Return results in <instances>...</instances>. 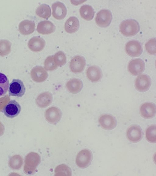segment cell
<instances>
[{"label": "cell", "mask_w": 156, "mask_h": 176, "mask_svg": "<svg viewBox=\"0 0 156 176\" xmlns=\"http://www.w3.org/2000/svg\"><path fill=\"white\" fill-rule=\"evenodd\" d=\"M62 114L58 108L52 107L46 110L45 113L46 120L49 123L55 124L58 123L62 117Z\"/></svg>", "instance_id": "9c48e42d"}, {"label": "cell", "mask_w": 156, "mask_h": 176, "mask_svg": "<svg viewBox=\"0 0 156 176\" xmlns=\"http://www.w3.org/2000/svg\"><path fill=\"white\" fill-rule=\"evenodd\" d=\"M138 22L134 19H129L122 21L120 26V31L123 35L127 36L135 35L139 31Z\"/></svg>", "instance_id": "6da1fadb"}, {"label": "cell", "mask_w": 156, "mask_h": 176, "mask_svg": "<svg viewBox=\"0 0 156 176\" xmlns=\"http://www.w3.org/2000/svg\"><path fill=\"white\" fill-rule=\"evenodd\" d=\"M125 50L128 55L133 57L139 56L143 51L140 43L136 40H131L128 42L126 44Z\"/></svg>", "instance_id": "52a82bcc"}, {"label": "cell", "mask_w": 156, "mask_h": 176, "mask_svg": "<svg viewBox=\"0 0 156 176\" xmlns=\"http://www.w3.org/2000/svg\"><path fill=\"white\" fill-rule=\"evenodd\" d=\"M31 75L33 80L37 82H42L48 78V74L46 70L42 66H38L34 68Z\"/></svg>", "instance_id": "9a60e30c"}, {"label": "cell", "mask_w": 156, "mask_h": 176, "mask_svg": "<svg viewBox=\"0 0 156 176\" xmlns=\"http://www.w3.org/2000/svg\"><path fill=\"white\" fill-rule=\"evenodd\" d=\"M126 135L130 141L133 143H136L139 141L142 138V131L138 126H132L128 129Z\"/></svg>", "instance_id": "5bb4252c"}, {"label": "cell", "mask_w": 156, "mask_h": 176, "mask_svg": "<svg viewBox=\"0 0 156 176\" xmlns=\"http://www.w3.org/2000/svg\"><path fill=\"white\" fill-rule=\"evenodd\" d=\"M147 140L151 143L156 142V127L155 125H152L148 127L145 133Z\"/></svg>", "instance_id": "4316f807"}, {"label": "cell", "mask_w": 156, "mask_h": 176, "mask_svg": "<svg viewBox=\"0 0 156 176\" xmlns=\"http://www.w3.org/2000/svg\"><path fill=\"white\" fill-rule=\"evenodd\" d=\"M92 154L90 151L85 149L77 154L76 160L77 166L81 168H85L90 164L92 160Z\"/></svg>", "instance_id": "3957f363"}, {"label": "cell", "mask_w": 156, "mask_h": 176, "mask_svg": "<svg viewBox=\"0 0 156 176\" xmlns=\"http://www.w3.org/2000/svg\"><path fill=\"white\" fill-rule=\"evenodd\" d=\"M55 176L72 175V171L70 168L67 165L62 164L57 166L55 169Z\"/></svg>", "instance_id": "484cf974"}, {"label": "cell", "mask_w": 156, "mask_h": 176, "mask_svg": "<svg viewBox=\"0 0 156 176\" xmlns=\"http://www.w3.org/2000/svg\"><path fill=\"white\" fill-rule=\"evenodd\" d=\"M54 61L57 66H61L66 62V57L65 54L62 51L56 52L53 55Z\"/></svg>", "instance_id": "f1b7e54d"}, {"label": "cell", "mask_w": 156, "mask_h": 176, "mask_svg": "<svg viewBox=\"0 0 156 176\" xmlns=\"http://www.w3.org/2000/svg\"><path fill=\"white\" fill-rule=\"evenodd\" d=\"M86 74L88 79L92 82L99 81L102 76V73L100 68L96 66H92L88 67Z\"/></svg>", "instance_id": "e0dca14e"}, {"label": "cell", "mask_w": 156, "mask_h": 176, "mask_svg": "<svg viewBox=\"0 0 156 176\" xmlns=\"http://www.w3.org/2000/svg\"><path fill=\"white\" fill-rule=\"evenodd\" d=\"M112 19L111 12L107 9H103L99 11L95 17V22L97 25L102 28L108 26Z\"/></svg>", "instance_id": "277c9868"}, {"label": "cell", "mask_w": 156, "mask_h": 176, "mask_svg": "<svg viewBox=\"0 0 156 176\" xmlns=\"http://www.w3.org/2000/svg\"><path fill=\"white\" fill-rule=\"evenodd\" d=\"M66 87L70 93L76 94L80 92L83 87V83L80 79L73 78L70 79L67 82Z\"/></svg>", "instance_id": "d6986e66"}, {"label": "cell", "mask_w": 156, "mask_h": 176, "mask_svg": "<svg viewBox=\"0 0 156 176\" xmlns=\"http://www.w3.org/2000/svg\"><path fill=\"white\" fill-rule=\"evenodd\" d=\"M80 13L82 17L87 20H92L95 13L92 7L88 5H84L81 6L80 9Z\"/></svg>", "instance_id": "603a6c76"}, {"label": "cell", "mask_w": 156, "mask_h": 176, "mask_svg": "<svg viewBox=\"0 0 156 176\" xmlns=\"http://www.w3.org/2000/svg\"><path fill=\"white\" fill-rule=\"evenodd\" d=\"M156 40L155 38H152L149 40L145 45V49L150 54L153 55L156 53Z\"/></svg>", "instance_id": "f546056e"}, {"label": "cell", "mask_w": 156, "mask_h": 176, "mask_svg": "<svg viewBox=\"0 0 156 176\" xmlns=\"http://www.w3.org/2000/svg\"><path fill=\"white\" fill-rule=\"evenodd\" d=\"M79 21L76 16H72L66 21L65 24V29L66 32L69 33H74L79 29Z\"/></svg>", "instance_id": "44dd1931"}, {"label": "cell", "mask_w": 156, "mask_h": 176, "mask_svg": "<svg viewBox=\"0 0 156 176\" xmlns=\"http://www.w3.org/2000/svg\"><path fill=\"white\" fill-rule=\"evenodd\" d=\"M36 13L40 17L48 19L51 16V10L49 5L45 4H42L37 8Z\"/></svg>", "instance_id": "cb8c5ba5"}, {"label": "cell", "mask_w": 156, "mask_h": 176, "mask_svg": "<svg viewBox=\"0 0 156 176\" xmlns=\"http://www.w3.org/2000/svg\"><path fill=\"white\" fill-rule=\"evenodd\" d=\"M9 85V80L7 76L0 72V97L4 96L7 93Z\"/></svg>", "instance_id": "d4e9b609"}, {"label": "cell", "mask_w": 156, "mask_h": 176, "mask_svg": "<svg viewBox=\"0 0 156 176\" xmlns=\"http://www.w3.org/2000/svg\"><path fill=\"white\" fill-rule=\"evenodd\" d=\"M11 50V44L8 40L2 39L0 40V55L4 56L8 54Z\"/></svg>", "instance_id": "83f0119b"}, {"label": "cell", "mask_w": 156, "mask_h": 176, "mask_svg": "<svg viewBox=\"0 0 156 176\" xmlns=\"http://www.w3.org/2000/svg\"><path fill=\"white\" fill-rule=\"evenodd\" d=\"M140 112L141 116L145 119H151L156 114V106L151 102H146L143 104L140 107Z\"/></svg>", "instance_id": "7c38bea8"}, {"label": "cell", "mask_w": 156, "mask_h": 176, "mask_svg": "<svg viewBox=\"0 0 156 176\" xmlns=\"http://www.w3.org/2000/svg\"><path fill=\"white\" fill-rule=\"evenodd\" d=\"M45 40L40 36H34L29 41L28 46L29 49L33 51L38 52L42 50L44 47Z\"/></svg>", "instance_id": "2e32d148"}, {"label": "cell", "mask_w": 156, "mask_h": 176, "mask_svg": "<svg viewBox=\"0 0 156 176\" xmlns=\"http://www.w3.org/2000/svg\"><path fill=\"white\" fill-rule=\"evenodd\" d=\"M21 111L20 105L15 100L9 101L4 106L3 112L7 117L13 118L17 116Z\"/></svg>", "instance_id": "5b68a950"}, {"label": "cell", "mask_w": 156, "mask_h": 176, "mask_svg": "<svg viewBox=\"0 0 156 176\" xmlns=\"http://www.w3.org/2000/svg\"><path fill=\"white\" fill-rule=\"evenodd\" d=\"M86 64L85 58L83 56L77 55L74 57L70 63V68L73 73H79L84 70Z\"/></svg>", "instance_id": "8fae6325"}, {"label": "cell", "mask_w": 156, "mask_h": 176, "mask_svg": "<svg viewBox=\"0 0 156 176\" xmlns=\"http://www.w3.org/2000/svg\"><path fill=\"white\" fill-rule=\"evenodd\" d=\"M151 83V79L149 76L142 74L138 75L136 79L135 86L138 91L144 92L149 90Z\"/></svg>", "instance_id": "8992f818"}, {"label": "cell", "mask_w": 156, "mask_h": 176, "mask_svg": "<svg viewBox=\"0 0 156 176\" xmlns=\"http://www.w3.org/2000/svg\"><path fill=\"white\" fill-rule=\"evenodd\" d=\"M99 123L101 128L108 130L113 129L117 125V121L115 118L108 114L101 116L99 119Z\"/></svg>", "instance_id": "30bf717a"}, {"label": "cell", "mask_w": 156, "mask_h": 176, "mask_svg": "<svg viewBox=\"0 0 156 176\" xmlns=\"http://www.w3.org/2000/svg\"><path fill=\"white\" fill-rule=\"evenodd\" d=\"M145 64L144 61L140 59H136L131 61L129 63L128 69L129 72L134 76L142 73L145 69Z\"/></svg>", "instance_id": "ba28073f"}, {"label": "cell", "mask_w": 156, "mask_h": 176, "mask_svg": "<svg viewBox=\"0 0 156 176\" xmlns=\"http://www.w3.org/2000/svg\"><path fill=\"white\" fill-rule=\"evenodd\" d=\"M53 16L58 20L63 19L66 16L67 10L66 6L62 2H56L52 5Z\"/></svg>", "instance_id": "4fadbf2b"}, {"label": "cell", "mask_w": 156, "mask_h": 176, "mask_svg": "<svg viewBox=\"0 0 156 176\" xmlns=\"http://www.w3.org/2000/svg\"><path fill=\"white\" fill-rule=\"evenodd\" d=\"M35 24L34 21L25 20L21 21L19 25L20 32L23 35H27L33 33L35 29Z\"/></svg>", "instance_id": "7402d4cb"}, {"label": "cell", "mask_w": 156, "mask_h": 176, "mask_svg": "<svg viewBox=\"0 0 156 176\" xmlns=\"http://www.w3.org/2000/svg\"><path fill=\"white\" fill-rule=\"evenodd\" d=\"M84 1H85L84 0H76V1H74V0H71L70 2H71V3L74 5H77L79 4H80V3H81L83 2H84Z\"/></svg>", "instance_id": "1f68e13d"}, {"label": "cell", "mask_w": 156, "mask_h": 176, "mask_svg": "<svg viewBox=\"0 0 156 176\" xmlns=\"http://www.w3.org/2000/svg\"><path fill=\"white\" fill-rule=\"evenodd\" d=\"M38 32L42 34H50L54 32L55 26L51 21L45 20L39 22L37 26Z\"/></svg>", "instance_id": "ac0fdd59"}, {"label": "cell", "mask_w": 156, "mask_h": 176, "mask_svg": "<svg viewBox=\"0 0 156 176\" xmlns=\"http://www.w3.org/2000/svg\"><path fill=\"white\" fill-rule=\"evenodd\" d=\"M8 91L9 96L21 97L25 93L26 88L22 80L14 79L9 84Z\"/></svg>", "instance_id": "7a4b0ae2"}, {"label": "cell", "mask_w": 156, "mask_h": 176, "mask_svg": "<svg viewBox=\"0 0 156 176\" xmlns=\"http://www.w3.org/2000/svg\"><path fill=\"white\" fill-rule=\"evenodd\" d=\"M57 67L54 61L53 56H49L46 58L44 62V67L46 70L53 71Z\"/></svg>", "instance_id": "4dcf8cb0"}, {"label": "cell", "mask_w": 156, "mask_h": 176, "mask_svg": "<svg viewBox=\"0 0 156 176\" xmlns=\"http://www.w3.org/2000/svg\"><path fill=\"white\" fill-rule=\"evenodd\" d=\"M52 96L49 92L43 93L38 95L36 99L37 105L40 108H44L49 105L52 101Z\"/></svg>", "instance_id": "ffe728a7"}]
</instances>
